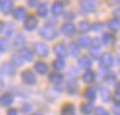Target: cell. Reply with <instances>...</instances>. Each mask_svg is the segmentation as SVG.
<instances>
[{
    "label": "cell",
    "instance_id": "obj_1",
    "mask_svg": "<svg viewBox=\"0 0 120 115\" xmlns=\"http://www.w3.org/2000/svg\"><path fill=\"white\" fill-rule=\"evenodd\" d=\"M25 29L27 31H32L34 29H36L38 26V17L35 14H27L25 18V23H23Z\"/></svg>",
    "mask_w": 120,
    "mask_h": 115
},
{
    "label": "cell",
    "instance_id": "obj_39",
    "mask_svg": "<svg viewBox=\"0 0 120 115\" xmlns=\"http://www.w3.org/2000/svg\"><path fill=\"white\" fill-rule=\"evenodd\" d=\"M68 89H70V92H72V93L76 91V83H75L74 80L68 83Z\"/></svg>",
    "mask_w": 120,
    "mask_h": 115
},
{
    "label": "cell",
    "instance_id": "obj_44",
    "mask_svg": "<svg viewBox=\"0 0 120 115\" xmlns=\"http://www.w3.org/2000/svg\"><path fill=\"white\" fill-rule=\"evenodd\" d=\"M115 91H116L117 94H120V83H116V87H115Z\"/></svg>",
    "mask_w": 120,
    "mask_h": 115
},
{
    "label": "cell",
    "instance_id": "obj_9",
    "mask_svg": "<svg viewBox=\"0 0 120 115\" xmlns=\"http://www.w3.org/2000/svg\"><path fill=\"white\" fill-rule=\"evenodd\" d=\"M34 69H35V71H36L38 74H40V75H45V74L48 73V70H49L48 65L45 62H43V61H38V62H35Z\"/></svg>",
    "mask_w": 120,
    "mask_h": 115
},
{
    "label": "cell",
    "instance_id": "obj_24",
    "mask_svg": "<svg viewBox=\"0 0 120 115\" xmlns=\"http://www.w3.org/2000/svg\"><path fill=\"white\" fill-rule=\"evenodd\" d=\"M90 29H92V25H90V22H88V21H81L80 23H79V31L83 32V34L88 32Z\"/></svg>",
    "mask_w": 120,
    "mask_h": 115
},
{
    "label": "cell",
    "instance_id": "obj_42",
    "mask_svg": "<svg viewBox=\"0 0 120 115\" xmlns=\"http://www.w3.org/2000/svg\"><path fill=\"white\" fill-rule=\"evenodd\" d=\"M7 115H18V112H17L16 109L11 107V109H8V112H7Z\"/></svg>",
    "mask_w": 120,
    "mask_h": 115
},
{
    "label": "cell",
    "instance_id": "obj_25",
    "mask_svg": "<svg viewBox=\"0 0 120 115\" xmlns=\"http://www.w3.org/2000/svg\"><path fill=\"white\" fill-rule=\"evenodd\" d=\"M13 1H11V0H8V1H3V4H1V9H3L4 13H11L12 11H13Z\"/></svg>",
    "mask_w": 120,
    "mask_h": 115
},
{
    "label": "cell",
    "instance_id": "obj_20",
    "mask_svg": "<svg viewBox=\"0 0 120 115\" xmlns=\"http://www.w3.org/2000/svg\"><path fill=\"white\" fill-rule=\"evenodd\" d=\"M62 12H63V3L56 1V3L52 5V13L54 14V16H60Z\"/></svg>",
    "mask_w": 120,
    "mask_h": 115
},
{
    "label": "cell",
    "instance_id": "obj_37",
    "mask_svg": "<svg viewBox=\"0 0 120 115\" xmlns=\"http://www.w3.org/2000/svg\"><path fill=\"white\" fill-rule=\"evenodd\" d=\"M92 29L96 30V31H101V30L103 29V23H99V22H97V23H94L93 26H92Z\"/></svg>",
    "mask_w": 120,
    "mask_h": 115
},
{
    "label": "cell",
    "instance_id": "obj_46",
    "mask_svg": "<svg viewBox=\"0 0 120 115\" xmlns=\"http://www.w3.org/2000/svg\"><path fill=\"white\" fill-rule=\"evenodd\" d=\"M114 14H116V16L119 17V16H120V9H116V11L114 12Z\"/></svg>",
    "mask_w": 120,
    "mask_h": 115
},
{
    "label": "cell",
    "instance_id": "obj_2",
    "mask_svg": "<svg viewBox=\"0 0 120 115\" xmlns=\"http://www.w3.org/2000/svg\"><path fill=\"white\" fill-rule=\"evenodd\" d=\"M21 79H22V81H23L26 85H34V84L36 83V76L34 75V73H32L31 70L22 71Z\"/></svg>",
    "mask_w": 120,
    "mask_h": 115
},
{
    "label": "cell",
    "instance_id": "obj_17",
    "mask_svg": "<svg viewBox=\"0 0 120 115\" xmlns=\"http://www.w3.org/2000/svg\"><path fill=\"white\" fill-rule=\"evenodd\" d=\"M80 111L84 115H90L92 111H93V106H92L90 102H83L80 105Z\"/></svg>",
    "mask_w": 120,
    "mask_h": 115
},
{
    "label": "cell",
    "instance_id": "obj_48",
    "mask_svg": "<svg viewBox=\"0 0 120 115\" xmlns=\"http://www.w3.org/2000/svg\"><path fill=\"white\" fill-rule=\"evenodd\" d=\"M1 4H3V1H0V8H1Z\"/></svg>",
    "mask_w": 120,
    "mask_h": 115
},
{
    "label": "cell",
    "instance_id": "obj_27",
    "mask_svg": "<svg viewBox=\"0 0 120 115\" xmlns=\"http://www.w3.org/2000/svg\"><path fill=\"white\" fill-rule=\"evenodd\" d=\"M94 80V73L92 70H86L85 73H84L83 75V81L84 83H92V81Z\"/></svg>",
    "mask_w": 120,
    "mask_h": 115
},
{
    "label": "cell",
    "instance_id": "obj_33",
    "mask_svg": "<svg viewBox=\"0 0 120 115\" xmlns=\"http://www.w3.org/2000/svg\"><path fill=\"white\" fill-rule=\"evenodd\" d=\"M8 42H7V39H0V52L4 53L8 50Z\"/></svg>",
    "mask_w": 120,
    "mask_h": 115
},
{
    "label": "cell",
    "instance_id": "obj_15",
    "mask_svg": "<svg viewBox=\"0 0 120 115\" xmlns=\"http://www.w3.org/2000/svg\"><path fill=\"white\" fill-rule=\"evenodd\" d=\"M102 42L106 45H112L116 42V38H115V35L111 34V32H106V34H103V36H102Z\"/></svg>",
    "mask_w": 120,
    "mask_h": 115
},
{
    "label": "cell",
    "instance_id": "obj_6",
    "mask_svg": "<svg viewBox=\"0 0 120 115\" xmlns=\"http://www.w3.org/2000/svg\"><path fill=\"white\" fill-rule=\"evenodd\" d=\"M112 62H114V58H112V54L109 52L103 53L99 58V63H101L102 67H110L112 65Z\"/></svg>",
    "mask_w": 120,
    "mask_h": 115
},
{
    "label": "cell",
    "instance_id": "obj_40",
    "mask_svg": "<svg viewBox=\"0 0 120 115\" xmlns=\"http://www.w3.org/2000/svg\"><path fill=\"white\" fill-rule=\"evenodd\" d=\"M98 50H99V48H97V47H94V48H92V50H90V54L93 56V57H98Z\"/></svg>",
    "mask_w": 120,
    "mask_h": 115
},
{
    "label": "cell",
    "instance_id": "obj_7",
    "mask_svg": "<svg viewBox=\"0 0 120 115\" xmlns=\"http://www.w3.org/2000/svg\"><path fill=\"white\" fill-rule=\"evenodd\" d=\"M75 26H74L71 22H66L65 25H62V27H61V31H62L63 35H66V36H72L74 34H75Z\"/></svg>",
    "mask_w": 120,
    "mask_h": 115
},
{
    "label": "cell",
    "instance_id": "obj_32",
    "mask_svg": "<svg viewBox=\"0 0 120 115\" xmlns=\"http://www.w3.org/2000/svg\"><path fill=\"white\" fill-rule=\"evenodd\" d=\"M4 31H5V36H12L13 35V31H14V25L13 23H7L5 27H4Z\"/></svg>",
    "mask_w": 120,
    "mask_h": 115
},
{
    "label": "cell",
    "instance_id": "obj_5",
    "mask_svg": "<svg viewBox=\"0 0 120 115\" xmlns=\"http://www.w3.org/2000/svg\"><path fill=\"white\" fill-rule=\"evenodd\" d=\"M97 9L96 1H80V11L83 13H92Z\"/></svg>",
    "mask_w": 120,
    "mask_h": 115
},
{
    "label": "cell",
    "instance_id": "obj_13",
    "mask_svg": "<svg viewBox=\"0 0 120 115\" xmlns=\"http://www.w3.org/2000/svg\"><path fill=\"white\" fill-rule=\"evenodd\" d=\"M75 114V107L72 104H65L61 109V115H74Z\"/></svg>",
    "mask_w": 120,
    "mask_h": 115
},
{
    "label": "cell",
    "instance_id": "obj_23",
    "mask_svg": "<svg viewBox=\"0 0 120 115\" xmlns=\"http://www.w3.org/2000/svg\"><path fill=\"white\" fill-rule=\"evenodd\" d=\"M68 52H70V56L76 57V56L80 54V47H79V45H76L75 43H71L70 47H68Z\"/></svg>",
    "mask_w": 120,
    "mask_h": 115
},
{
    "label": "cell",
    "instance_id": "obj_3",
    "mask_svg": "<svg viewBox=\"0 0 120 115\" xmlns=\"http://www.w3.org/2000/svg\"><path fill=\"white\" fill-rule=\"evenodd\" d=\"M39 35L43 38V39H47V40H52L57 36V32L49 26H44L39 30Z\"/></svg>",
    "mask_w": 120,
    "mask_h": 115
},
{
    "label": "cell",
    "instance_id": "obj_19",
    "mask_svg": "<svg viewBox=\"0 0 120 115\" xmlns=\"http://www.w3.org/2000/svg\"><path fill=\"white\" fill-rule=\"evenodd\" d=\"M36 14L39 17H47L48 14V7L45 3H40L36 8Z\"/></svg>",
    "mask_w": 120,
    "mask_h": 115
},
{
    "label": "cell",
    "instance_id": "obj_38",
    "mask_svg": "<svg viewBox=\"0 0 120 115\" xmlns=\"http://www.w3.org/2000/svg\"><path fill=\"white\" fill-rule=\"evenodd\" d=\"M32 110V106L30 104L27 105H23V107H22V111H23V114H27V112H30Z\"/></svg>",
    "mask_w": 120,
    "mask_h": 115
},
{
    "label": "cell",
    "instance_id": "obj_43",
    "mask_svg": "<svg viewBox=\"0 0 120 115\" xmlns=\"http://www.w3.org/2000/svg\"><path fill=\"white\" fill-rule=\"evenodd\" d=\"M27 4H29V7H36V4H40V3L34 1V0H30V1H27Z\"/></svg>",
    "mask_w": 120,
    "mask_h": 115
},
{
    "label": "cell",
    "instance_id": "obj_22",
    "mask_svg": "<svg viewBox=\"0 0 120 115\" xmlns=\"http://www.w3.org/2000/svg\"><path fill=\"white\" fill-rule=\"evenodd\" d=\"M26 43V38H25L23 34H17L16 38L13 40V45L14 47H21V45H25Z\"/></svg>",
    "mask_w": 120,
    "mask_h": 115
},
{
    "label": "cell",
    "instance_id": "obj_41",
    "mask_svg": "<svg viewBox=\"0 0 120 115\" xmlns=\"http://www.w3.org/2000/svg\"><path fill=\"white\" fill-rule=\"evenodd\" d=\"M63 17H65V19H74L75 18V14H74L72 12H67Z\"/></svg>",
    "mask_w": 120,
    "mask_h": 115
},
{
    "label": "cell",
    "instance_id": "obj_47",
    "mask_svg": "<svg viewBox=\"0 0 120 115\" xmlns=\"http://www.w3.org/2000/svg\"><path fill=\"white\" fill-rule=\"evenodd\" d=\"M32 115H43L41 112H35V114H32Z\"/></svg>",
    "mask_w": 120,
    "mask_h": 115
},
{
    "label": "cell",
    "instance_id": "obj_10",
    "mask_svg": "<svg viewBox=\"0 0 120 115\" xmlns=\"http://www.w3.org/2000/svg\"><path fill=\"white\" fill-rule=\"evenodd\" d=\"M19 57H21L23 61H27V62H31V61L34 60V54H32V52L29 49V48H26V47L21 48V50H19Z\"/></svg>",
    "mask_w": 120,
    "mask_h": 115
},
{
    "label": "cell",
    "instance_id": "obj_26",
    "mask_svg": "<svg viewBox=\"0 0 120 115\" xmlns=\"http://www.w3.org/2000/svg\"><path fill=\"white\" fill-rule=\"evenodd\" d=\"M78 43L80 44V47H83V48H86V47H89L90 45V39H89L88 36H85V35H81V36H79L78 38Z\"/></svg>",
    "mask_w": 120,
    "mask_h": 115
},
{
    "label": "cell",
    "instance_id": "obj_29",
    "mask_svg": "<svg viewBox=\"0 0 120 115\" xmlns=\"http://www.w3.org/2000/svg\"><path fill=\"white\" fill-rule=\"evenodd\" d=\"M52 66H53L54 70H62V69L65 67V61H63L62 58H57V60L53 61Z\"/></svg>",
    "mask_w": 120,
    "mask_h": 115
},
{
    "label": "cell",
    "instance_id": "obj_16",
    "mask_svg": "<svg viewBox=\"0 0 120 115\" xmlns=\"http://www.w3.org/2000/svg\"><path fill=\"white\" fill-rule=\"evenodd\" d=\"M26 8H23V7H18V8H16L14 9V12H13V16H14V18L16 19H22L25 17L26 18Z\"/></svg>",
    "mask_w": 120,
    "mask_h": 115
},
{
    "label": "cell",
    "instance_id": "obj_8",
    "mask_svg": "<svg viewBox=\"0 0 120 115\" xmlns=\"http://www.w3.org/2000/svg\"><path fill=\"white\" fill-rule=\"evenodd\" d=\"M13 104V96H12L11 93H3L1 94V97H0V106L3 107H8L11 106V105Z\"/></svg>",
    "mask_w": 120,
    "mask_h": 115
},
{
    "label": "cell",
    "instance_id": "obj_30",
    "mask_svg": "<svg viewBox=\"0 0 120 115\" xmlns=\"http://www.w3.org/2000/svg\"><path fill=\"white\" fill-rule=\"evenodd\" d=\"M99 93H101V97H102V100H103L105 102H107L110 100V97H111V93H110V91L107 88H101Z\"/></svg>",
    "mask_w": 120,
    "mask_h": 115
},
{
    "label": "cell",
    "instance_id": "obj_34",
    "mask_svg": "<svg viewBox=\"0 0 120 115\" xmlns=\"http://www.w3.org/2000/svg\"><path fill=\"white\" fill-rule=\"evenodd\" d=\"M96 115H109V111L105 110L103 107H96V111H94Z\"/></svg>",
    "mask_w": 120,
    "mask_h": 115
},
{
    "label": "cell",
    "instance_id": "obj_11",
    "mask_svg": "<svg viewBox=\"0 0 120 115\" xmlns=\"http://www.w3.org/2000/svg\"><path fill=\"white\" fill-rule=\"evenodd\" d=\"M1 71H3L5 75L12 76V75H14V73H16V66H14L12 62H4L3 66H1Z\"/></svg>",
    "mask_w": 120,
    "mask_h": 115
},
{
    "label": "cell",
    "instance_id": "obj_45",
    "mask_svg": "<svg viewBox=\"0 0 120 115\" xmlns=\"http://www.w3.org/2000/svg\"><path fill=\"white\" fill-rule=\"evenodd\" d=\"M4 27H5V23H4V22H1V21H0V32L3 31V29H4Z\"/></svg>",
    "mask_w": 120,
    "mask_h": 115
},
{
    "label": "cell",
    "instance_id": "obj_31",
    "mask_svg": "<svg viewBox=\"0 0 120 115\" xmlns=\"http://www.w3.org/2000/svg\"><path fill=\"white\" fill-rule=\"evenodd\" d=\"M11 61H12V63H13L14 66H22V63H23V60L17 54H12Z\"/></svg>",
    "mask_w": 120,
    "mask_h": 115
},
{
    "label": "cell",
    "instance_id": "obj_4",
    "mask_svg": "<svg viewBox=\"0 0 120 115\" xmlns=\"http://www.w3.org/2000/svg\"><path fill=\"white\" fill-rule=\"evenodd\" d=\"M34 50H35V53L41 58L48 57V54H49V49H48V47L44 44V43H35L34 44Z\"/></svg>",
    "mask_w": 120,
    "mask_h": 115
},
{
    "label": "cell",
    "instance_id": "obj_28",
    "mask_svg": "<svg viewBox=\"0 0 120 115\" xmlns=\"http://www.w3.org/2000/svg\"><path fill=\"white\" fill-rule=\"evenodd\" d=\"M107 26H109L112 31H116V30L120 29V21L117 18H112V19H110V21L107 22Z\"/></svg>",
    "mask_w": 120,
    "mask_h": 115
},
{
    "label": "cell",
    "instance_id": "obj_36",
    "mask_svg": "<svg viewBox=\"0 0 120 115\" xmlns=\"http://www.w3.org/2000/svg\"><path fill=\"white\" fill-rule=\"evenodd\" d=\"M115 80H116V76H115V74H109V75H106V81L107 83H115Z\"/></svg>",
    "mask_w": 120,
    "mask_h": 115
},
{
    "label": "cell",
    "instance_id": "obj_12",
    "mask_svg": "<svg viewBox=\"0 0 120 115\" xmlns=\"http://www.w3.org/2000/svg\"><path fill=\"white\" fill-rule=\"evenodd\" d=\"M54 53L58 56V58H65L66 57V54H67V50H66V48H65V45L63 44H61V43H58V44H56L54 45Z\"/></svg>",
    "mask_w": 120,
    "mask_h": 115
},
{
    "label": "cell",
    "instance_id": "obj_21",
    "mask_svg": "<svg viewBox=\"0 0 120 115\" xmlns=\"http://www.w3.org/2000/svg\"><path fill=\"white\" fill-rule=\"evenodd\" d=\"M84 97L90 100V101H93V100L96 98V88H94V87H88V88L84 91Z\"/></svg>",
    "mask_w": 120,
    "mask_h": 115
},
{
    "label": "cell",
    "instance_id": "obj_14",
    "mask_svg": "<svg viewBox=\"0 0 120 115\" xmlns=\"http://www.w3.org/2000/svg\"><path fill=\"white\" fill-rule=\"evenodd\" d=\"M78 65L80 66L81 69H89L92 66V61H90V58H89L88 56H83V57L79 58Z\"/></svg>",
    "mask_w": 120,
    "mask_h": 115
},
{
    "label": "cell",
    "instance_id": "obj_18",
    "mask_svg": "<svg viewBox=\"0 0 120 115\" xmlns=\"http://www.w3.org/2000/svg\"><path fill=\"white\" fill-rule=\"evenodd\" d=\"M63 80V75L60 73H52L49 74V81L53 84H60Z\"/></svg>",
    "mask_w": 120,
    "mask_h": 115
},
{
    "label": "cell",
    "instance_id": "obj_35",
    "mask_svg": "<svg viewBox=\"0 0 120 115\" xmlns=\"http://www.w3.org/2000/svg\"><path fill=\"white\" fill-rule=\"evenodd\" d=\"M112 97V101H114V104H115V106H117V107H120V94H117V93H115L114 96H111Z\"/></svg>",
    "mask_w": 120,
    "mask_h": 115
}]
</instances>
